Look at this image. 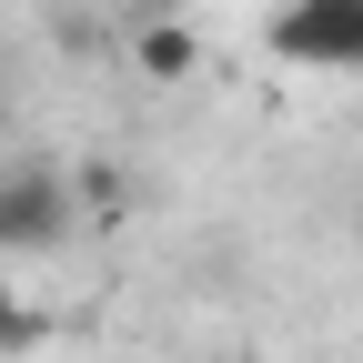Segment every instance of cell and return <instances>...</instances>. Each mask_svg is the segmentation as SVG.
<instances>
[{"label": "cell", "instance_id": "cell-4", "mask_svg": "<svg viewBox=\"0 0 363 363\" xmlns=\"http://www.w3.org/2000/svg\"><path fill=\"white\" fill-rule=\"evenodd\" d=\"M40 333H51V313H40V303L11 283V272H0V353H30Z\"/></svg>", "mask_w": 363, "mask_h": 363}, {"label": "cell", "instance_id": "cell-1", "mask_svg": "<svg viewBox=\"0 0 363 363\" xmlns=\"http://www.w3.org/2000/svg\"><path fill=\"white\" fill-rule=\"evenodd\" d=\"M81 233V192L51 162H11L0 172V262H40Z\"/></svg>", "mask_w": 363, "mask_h": 363}, {"label": "cell", "instance_id": "cell-3", "mask_svg": "<svg viewBox=\"0 0 363 363\" xmlns=\"http://www.w3.org/2000/svg\"><path fill=\"white\" fill-rule=\"evenodd\" d=\"M131 71L142 81H192L202 71V30L192 21H131Z\"/></svg>", "mask_w": 363, "mask_h": 363}, {"label": "cell", "instance_id": "cell-2", "mask_svg": "<svg viewBox=\"0 0 363 363\" xmlns=\"http://www.w3.org/2000/svg\"><path fill=\"white\" fill-rule=\"evenodd\" d=\"M272 51L293 71H363V0H283Z\"/></svg>", "mask_w": 363, "mask_h": 363}]
</instances>
